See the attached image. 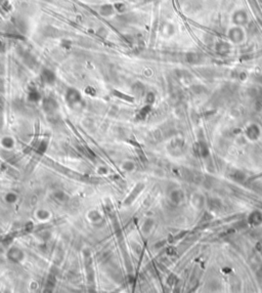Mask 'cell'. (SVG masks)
Instances as JSON below:
<instances>
[{
    "mask_svg": "<svg viewBox=\"0 0 262 293\" xmlns=\"http://www.w3.org/2000/svg\"><path fill=\"white\" fill-rule=\"evenodd\" d=\"M66 101L69 106H74L81 101V94L75 88H70L66 93Z\"/></svg>",
    "mask_w": 262,
    "mask_h": 293,
    "instance_id": "cell-1",
    "label": "cell"
},
{
    "mask_svg": "<svg viewBox=\"0 0 262 293\" xmlns=\"http://www.w3.org/2000/svg\"><path fill=\"white\" fill-rule=\"evenodd\" d=\"M7 258L12 262H20L24 258V253L17 247H12L7 252Z\"/></svg>",
    "mask_w": 262,
    "mask_h": 293,
    "instance_id": "cell-2",
    "label": "cell"
},
{
    "mask_svg": "<svg viewBox=\"0 0 262 293\" xmlns=\"http://www.w3.org/2000/svg\"><path fill=\"white\" fill-rule=\"evenodd\" d=\"M57 101L53 98H46L43 101V109L46 113H53L57 109Z\"/></svg>",
    "mask_w": 262,
    "mask_h": 293,
    "instance_id": "cell-3",
    "label": "cell"
},
{
    "mask_svg": "<svg viewBox=\"0 0 262 293\" xmlns=\"http://www.w3.org/2000/svg\"><path fill=\"white\" fill-rule=\"evenodd\" d=\"M194 151L195 154L198 157H208L209 156V150H208L207 145L205 144V142H200L198 144H196L194 146Z\"/></svg>",
    "mask_w": 262,
    "mask_h": 293,
    "instance_id": "cell-4",
    "label": "cell"
},
{
    "mask_svg": "<svg viewBox=\"0 0 262 293\" xmlns=\"http://www.w3.org/2000/svg\"><path fill=\"white\" fill-rule=\"evenodd\" d=\"M41 79L46 84H53L55 81V75L49 69H44L41 73Z\"/></svg>",
    "mask_w": 262,
    "mask_h": 293,
    "instance_id": "cell-5",
    "label": "cell"
},
{
    "mask_svg": "<svg viewBox=\"0 0 262 293\" xmlns=\"http://www.w3.org/2000/svg\"><path fill=\"white\" fill-rule=\"evenodd\" d=\"M248 223L253 226H259L260 223H262V214L259 211L252 212L248 218Z\"/></svg>",
    "mask_w": 262,
    "mask_h": 293,
    "instance_id": "cell-6",
    "label": "cell"
},
{
    "mask_svg": "<svg viewBox=\"0 0 262 293\" xmlns=\"http://www.w3.org/2000/svg\"><path fill=\"white\" fill-rule=\"evenodd\" d=\"M246 133H247V136H248L249 139H256L257 137L259 136V133H260V131H259V128L256 125H251L250 127H248V129H247Z\"/></svg>",
    "mask_w": 262,
    "mask_h": 293,
    "instance_id": "cell-7",
    "label": "cell"
},
{
    "mask_svg": "<svg viewBox=\"0 0 262 293\" xmlns=\"http://www.w3.org/2000/svg\"><path fill=\"white\" fill-rule=\"evenodd\" d=\"M170 198H171V201L173 203L178 204V203L181 202L182 199H183V193H182V191H180V190H175L171 193Z\"/></svg>",
    "mask_w": 262,
    "mask_h": 293,
    "instance_id": "cell-8",
    "label": "cell"
},
{
    "mask_svg": "<svg viewBox=\"0 0 262 293\" xmlns=\"http://www.w3.org/2000/svg\"><path fill=\"white\" fill-rule=\"evenodd\" d=\"M208 206H209V208L211 210L213 211H218L219 209H221V201L219 199H216V198H212V199H209L208 200Z\"/></svg>",
    "mask_w": 262,
    "mask_h": 293,
    "instance_id": "cell-9",
    "label": "cell"
},
{
    "mask_svg": "<svg viewBox=\"0 0 262 293\" xmlns=\"http://www.w3.org/2000/svg\"><path fill=\"white\" fill-rule=\"evenodd\" d=\"M230 177L233 178V179H235L236 182H243L244 180L246 179V174L244 172L240 171V170H235V171L230 174Z\"/></svg>",
    "mask_w": 262,
    "mask_h": 293,
    "instance_id": "cell-10",
    "label": "cell"
},
{
    "mask_svg": "<svg viewBox=\"0 0 262 293\" xmlns=\"http://www.w3.org/2000/svg\"><path fill=\"white\" fill-rule=\"evenodd\" d=\"M28 100L30 101H33V103L38 101L40 100V93L38 92L36 89H31L29 94H28Z\"/></svg>",
    "mask_w": 262,
    "mask_h": 293,
    "instance_id": "cell-11",
    "label": "cell"
},
{
    "mask_svg": "<svg viewBox=\"0 0 262 293\" xmlns=\"http://www.w3.org/2000/svg\"><path fill=\"white\" fill-rule=\"evenodd\" d=\"M54 198H55V200L60 201V202H65V201L68 200V196L66 195L63 192H62V191L55 192L54 193Z\"/></svg>",
    "mask_w": 262,
    "mask_h": 293,
    "instance_id": "cell-12",
    "label": "cell"
},
{
    "mask_svg": "<svg viewBox=\"0 0 262 293\" xmlns=\"http://www.w3.org/2000/svg\"><path fill=\"white\" fill-rule=\"evenodd\" d=\"M1 144H2V146L4 148H6V149H11V148L14 147V139H11V137H4V139H2Z\"/></svg>",
    "mask_w": 262,
    "mask_h": 293,
    "instance_id": "cell-13",
    "label": "cell"
},
{
    "mask_svg": "<svg viewBox=\"0 0 262 293\" xmlns=\"http://www.w3.org/2000/svg\"><path fill=\"white\" fill-rule=\"evenodd\" d=\"M100 14L103 16H110L113 14V6L112 5H103L100 8Z\"/></svg>",
    "mask_w": 262,
    "mask_h": 293,
    "instance_id": "cell-14",
    "label": "cell"
},
{
    "mask_svg": "<svg viewBox=\"0 0 262 293\" xmlns=\"http://www.w3.org/2000/svg\"><path fill=\"white\" fill-rule=\"evenodd\" d=\"M36 216L38 218H40V220H46V218L49 217V213L47 212L46 210H38L36 212Z\"/></svg>",
    "mask_w": 262,
    "mask_h": 293,
    "instance_id": "cell-15",
    "label": "cell"
},
{
    "mask_svg": "<svg viewBox=\"0 0 262 293\" xmlns=\"http://www.w3.org/2000/svg\"><path fill=\"white\" fill-rule=\"evenodd\" d=\"M194 203H195V205L197 206L198 208H201L203 206V204H204V199H203L201 196H195Z\"/></svg>",
    "mask_w": 262,
    "mask_h": 293,
    "instance_id": "cell-16",
    "label": "cell"
},
{
    "mask_svg": "<svg viewBox=\"0 0 262 293\" xmlns=\"http://www.w3.org/2000/svg\"><path fill=\"white\" fill-rule=\"evenodd\" d=\"M149 110H151V108H149V106H146V107H144V108H142L140 112H139V114H138V117L139 118H144L147 114H149Z\"/></svg>",
    "mask_w": 262,
    "mask_h": 293,
    "instance_id": "cell-17",
    "label": "cell"
},
{
    "mask_svg": "<svg viewBox=\"0 0 262 293\" xmlns=\"http://www.w3.org/2000/svg\"><path fill=\"white\" fill-rule=\"evenodd\" d=\"M152 226H153V220H146V223L143 225V228H142V230L144 231V233H149V232L151 231Z\"/></svg>",
    "mask_w": 262,
    "mask_h": 293,
    "instance_id": "cell-18",
    "label": "cell"
},
{
    "mask_svg": "<svg viewBox=\"0 0 262 293\" xmlns=\"http://www.w3.org/2000/svg\"><path fill=\"white\" fill-rule=\"evenodd\" d=\"M5 200L7 201V202H9V203H14V202H16V201H17V196H16V194H12V193L7 194V195L5 196Z\"/></svg>",
    "mask_w": 262,
    "mask_h": 293,
    "instance_id": "cell-19",
    "label": "cell"
},
{
    "mask_svg": "<svg viewBox=\"0 0 262 293\" xmlns=\"http://www.w3.org/2000/svg\"><path fill=\"white\" fill-rule=\"evenodd\" d=\"M187 61H189L190 63H197L198 61H199V55H195V53H190L189 55H187Z\"/></svg>",
    "mask_w": 262,
    "mask_h": 293,
    "instance_id": "cell-20",
    "label": "cell"
},
{
    "mask_svg": "<svg viewBox=\"0 0 262 293\" xmlns=\"http://www.w3.org/2000/svg\"><path fill=\"white\" fill-rule=\"evenodd\" d=\"M123 168L125 170H127V171H130V170H132L134 168V164L128 161V162H126V163H124V164H123Z\"/></svg>",
    "mask_w": 262,
    "mask_h": 293,
    "instance_id": "cell-21",
    "label": "cell"
},
{
    "mask_svg": "<svg viewBox=\"0 0 262 293\" xmlns=\"http://www.w3.org/2000/svg\"><path fill=\"white\" fill-rule=\"evenodd\" d=\"M146 101H147V103H149V104L154 103V101H155V95H154V93L149 92V94H147V96H146Z\"/></svg>",
    "mask_w": 262,
    "mask_h": 293,
    "instance_id": "cell-22",
    "label": "cell"
},
{
    "mask_svg": "<svg viewBox=\"0 0 262 293\" xmlns=\"http://www.w3.org/2000/svg\"><path fill=\"white\" fill-rule=\"evenodd\" d=\"M115 7H116L117 9H118L119 11H124L126 9V7H125V5H124L123 3H116L115 4Z\"/></svg>",
    "mask_w": 262,
    "mask_h": 293,
    "instance_id": "cell-23",
    "label": "cell"
},
{
    "mask_svg": "<svg viewBox=\"0 0 262 293\" xmlns=\"http://www.w3.org/2000/svg\"><path fill=\"white\" fill-rule=\"evenodd\" d=\"M5 50V43L0 39V52H3Z\"/></svg>",
    "mask_w": 262,
    "mask_h": 293,
    "instance_id": "cell-24",
    "label": "cell"
},
{
    "mask_svg": "<svg viewBox=\"0 0 262 293\" xmlns=\"http://www.w3.org/2000/svg\"><path fill=\"white\" fill-rule=\"evenodd\" d=\"M3 109H4V100L3 98L0 96V112L3 111Z\"/></svg>",
    "mask_w": 262,
    "mask_h": 293,
    "instance_id": "cell-25",
    "label": "cell"
},
{
    "mask_svg": "<svg viewBox=\"0 0 262 293\" xmlns=\"http://www.w3.org/2000/svg\"><path fill=\"white\" fill-rule=\"evenodd\" d=\"M247 225H246V223H243V221H240V223H238V225L236 226V229H242V228H245Z\"/></svg>",
    "mask_w": 262,
    "mask_h": 293,
    "instance_id": "cell-26",
    "label": "cell"
},
{
    "mask_svg": "<svg viewBox=\"0 0 262 293\" xmlns=\"http://www.w3.org/2000/svg\"><path fill=\"white\" fill-rule=\"evenodd\" d=\"M2 91H4V84L3 81L0 80V92H2Z\"/></svg>",
    "mask_w": 262,
    "mask_h": 293,
    "instance_id": "cell-27",
    "label": "cell"
},
{
    "mask_svg": "<svg viewBox=\"0 0 262 293\" xmlns=\"http://www.w3.org/2000/svg\"><path fill=\"white\" fill-rule=\"evenodd\" d=\"M164 244H165V241H162L161 243H158L157 245H155V247H159V246L161 247V246H163V245H164Z\"/></svg>",
    "mask_w": 262,
    "mask_h": 293,
    "instance_id": "cell-28",
    "label": "cell"
},
{
    "mask_svg": "<svg viewBox=\"0 0 262 293\" xmlns=\"http://www.w3.org/2000/svg\"><path fill=\"white\" fill-rule=\"evenodd\" d=\"M257 275H258V276H260V277H262V267H260V270L258 271V273H257Z\"/></svg>",
    "mask_w": 262,
    "mask_h": 293,
    "instance_id": "cell-29",
    "label": "cell"
},
{
    "mask_svg": "<svg viewBox=\"0 0 262 293\" xmlns=\"http://www.w3.org/2000/svg\"><path fill=\"white\" fill-rule=\"evenodd\" d=\"M257 80H258L260 83H262V75H261V76H259V77H257Z\"/></svg>",
    "mask_w": 262,
    "mask_h": 293,
    "instance_id": "cell-30",
    "label": "cell"
}]
</instances>
